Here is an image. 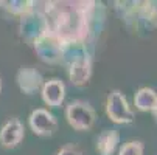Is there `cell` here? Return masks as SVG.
Returning a JSON list of instances; mask_svg holds the SVG:
<instances>
[{"label":"cell","instance_id":"6da1fadb","mask_svg":"<svg viewBox=\"0 0 157 155\" xmlns=\"http://www.w3.org/2000/svg\"><path fill=\"white\" fill-rule=\"evenodd\" d=\"M117 11L121 20L134 31L154 30L157 27V3L155 2H117Z\"/></svg>","mask_w":157,"mask_h":155},{"label":"cell","instance_id":"7a4b0ae2","mask_svg":"<svg viewBox=\"0 0 157 155\" xmlns=\"http://www.w3.org/2000/svg\"><path fill=\"white\" fill-rule=\"evenodd\" d=\"M65 118L75 130H89L95 123V110L94 107L81 99H75L67 104L65 107Z\"/></svg>","mask_w":157,"mask_h":155},{"label":"cell","instance_id":"3957f363","mask_svg":"<svg viewBox=\"0 0 157 155\" xmlns=\"http://www.w3.org/2000/svg\"><path fill=\"white\" fill-rule=\"evenodd\" d=\"M106 113L115 124H129L134 121V112L128 104L126 96L120 90H112L106 99Z\"/></svg>","mask_w":157,"mask_h":155},{"label":"cell","instance_id":"277c9868","mask_svg":"<svg viewBox=\"0 0 157 155\" xmlns=\"http://www.w3.org/2000/svg\"><path fill=\"white\" fill-rule=\"evenodd\" d=\"M33 47L39 54L40 61L47 64H61L62 42L52 33H45L33 42Z\"/></svg>","mask_w":157,"mask_h":155},{"label":"cell","instance_id":"5b68a950","mask_svg":"<svg viewBox=\"0 0 157 155\" xmlns=\"http://www.w3.org/2000/svg\"><path fill=\"white\" fill-rule=\"evenodd\" d=\"M28 124L34 135L39 137H50L58 129V120L47 109H36L30 113Z\"/></svg>","mask_w":157,"mask_h":155},{"label":"cell","instance_id":"8992f818","mask_svg":"<svg viewBox=\"0 0 157 155\" xmlns=\"http://www.w3.org/2000/svg\"><path fill=\"white\" fill-rule=\"evenodd\" d=\"M69 67V78L73 85H86L92 76V56L82 54L67 64Z\"/></svg>","mask_w":157,"mask_h":155},{"label":"cell","instance_id":"52a82bcc","mask_svg":"<svg viewBox=\"0 0 157 155\" xmlns=\"http://www.w3.org/2000/svg\"><path fill=\"white\" fill-rule=\"evenodd\" d=\"M25 137V129L24 124L17 118L8 120L3 127L0 129V143L5 147H16Z\"/></svg>","mask_w":157,"mask_h":155},{"label":"cell","instance_id":"ba28073f","mask_svg":"<svg viewBox=\"0 0 157 155\" xmlns=\"http://www.w3.org/2000/svg\"><path fill=\"white\" fill-rule=\"evenodd\" d=\"M17 84L19 88L27 95H33L37 90H40L44 85V78L42 75L31 67H22L17 73Z\"/></svg>","mask_w":157,"mask_h":155},{"label":"cell","instance_id":"9c48e42d","mask_svg":"<svg viewBox=\"0 0 157 155\" xmlns=\"http://www.w3.org/2000/svg\"><path fill=\"white\" fill-rule=\"evenodd\" d=\"M42 99L50 107H59L65 98V85L61 79H50L45 81L40 88Z\"/></svg>","mask_w":157,"mask_h":155},{"label":"cell","instance_id":"30bf717a","mask_svg":"<svg viewBox=\"0 0 157 155\" xmlns=\"http://www.w3.org/2000/svg\"><path fill=\"white\" fill-rule=\"evenodd\" d=\"M120 143V134L115 129L103 130L97 138V150L100 155H114Z\"/></svg>","mask_w":157,"mask_h":155},{"label":"cell","instance_id":"8fae6325","mask_svg":"<svg viewBox=\"0 0 157 155\" xmlns=\"http://www.w3.org/2000/svg\"><path fill=\"white\" fill-rule=\"evenodd\" d=\"M157 99V93L149 87H142L140 90L136 93V98H134V104L136 107L140 110V112H151L154 109Z\"/></svg>","mask_w":157,"mask_h":155},{"label":"cell","instance_id":"7c38bea8","mask_svg":"<svg viewBox=\"0 0 157 155\" xmlns=\"http://www.w3.org/2000/svg\"><path fill=\"white\" fill-rule=\"evenodd\" d=\"M34 6V2H0V8L6 9L8 13L11 14H16V16H25L27 13H30Z\"/></svg>","mask_w":157,"mask_h":155},{"label":"cell","instance_id":"4fadbf2b","mask_svg":"<svg viewBox=\"0 0 157 155\" xmlns=\"http://www.w3.org/2000/svg\"><path fill=\"white\" fill-rule=\"evenodd\" d=\"M143 149L145 146L142 141H129L120 147L118 155H143Z\"/></svg>","mask_w":157,"mask_h":155},{"label":"cell","instance_id":"5bb4252c","mask_svg":"<svg viewBox=\"0 0 157 155\" xmlns=\"http://www.w3.org/2000/svg\"><path fill=\"white\" fill-rule=\"evenodd\" d=\"M56 155H82V153L76 144H65L64 147H61V150Z\"/></svg>","mask_w":157,"mask_h":155},{"label":"cell","instance_id":"9a60e30c","mask_svg":"<svg viewBox=\"0 0 157 155\" xmlns=\"http://www.w3.org/2000/svg\"><path fill=\"white\" fill-rule=\"evenodd\" d=\"M152 112V115H154V118H155V121H157V99H155V104H154V109L151 110Z\"/></svg>","mask_w":157,"mask_h":155},{"label":"cell","instance_id":"2e32d148","mask_svg":"<svg viewBox=\"0 0 157 155\" xmlns=\"http://www.w3.org/2000/svg\"><path fill=\"white\" fill-rule=\"evenodd\" d=\"M0 90H2V82H0Z\"/></svg>","mask_w":157,"mask_h":155}]
</instances>
